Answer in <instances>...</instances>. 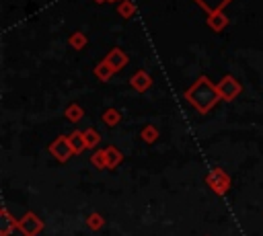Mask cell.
I'll list each match as a JSON object with an SVG mask.
<instances>
[{"label":"cell","instance_id":"1","mask_svg":"<svg viewBox=\"0 0 263 236\" xmlns=\"http://www.w3.org/2000/svg\"><path fill=\"white\" fill-rule=\"evenodd\" d=\"M185 99H187L199 113H208V111L220 101V92H218V88L208 80V76H199V78L185 90Z\"/></svg>","mask_w":263,"mask_h":236},{"label":"cell","instance_id":"2","mask_svg":"<svg viewBox=\"0 0 263 236\" xmlns=\"http://www.w3.org/2000/svg\"><path fill=\"white\" fill-rule=\"evenodd\" d=\"M205 183H208V187L212 189V191H216L218 195H224L228 189H230V176L224 172V168H220V166H216V168H212V172L205 176Z\"/></svg>","mask_w":263,"mask_h":236},{"label":"cell","instance_id":"3","mask_svg":"<svg viewBox=\"0 0 263 236\" xmlns=\"http://www.w3.org/2000/svg\"><path fill=\"white\" fill-rule=\"evenodd\" d=\"M16 228L25 234V236H37L41 230H43V222L37 213L33 211H27L18 222H16Z\"/></svg>","mask_w":263,"mask_h":236},{"label":"cell","instance_id":"4","mask_svg":"<svg viewBox=\"0 0 263 236\" xmlns=\"http://www.w3.org/2000/svg\"><path fill=\"white\" fill-rule=\"evenodd\" d=\"M49 152H51L60 162L70 160V158H72V154H74V150H72V146H70V140H68L66 135H58V137L51 142Z\"/></svg>","mask_w":263,"mask_h":236},{"label":"cell","instance_id":"5","mask_svg":"<svg viewBox=\"0 0 263 236\" xmlns=\"http://www.w3.org/2000/svg\"><path fill=\"white\" fill-rule=\"evenodd\" d=\"M216 88H218V92H220V99H224V101H232V99H236L238 92H240V84L236 82L234 76H224V78L216 84Z\"/></svg>","mask_w":263,"mask_h":236},{"label":"cell","instance_id":"6","mask_svg":"<svg viewBox=\"0 0 263 236\" xmlns=\"http://www.w3.org/2000/svg\"><path fill=\"white\" fill-rule=\"evenodd\" d=\"M105 60H107V62L111 64V68H113L115 72H117V70H121V68H123V66L127 64V55H125V53H123V51H121L119 47H113V49L109 51V55H107Z\"/></svg>","mask_w":263,"mask_h":236},{"label":"cell","instance_id":"7","mask_svg":"<svg viewBox=\"0 0 263 236\" xmlns=\"http://www.w3.org/2000/svg\"><path fill=\"white\" fill-rule=\"evenodd\" d=\"M129 82H132V88H136V90L142 92V90H148V86L152 84V78H150L144 70H140V72H136V74L132 76Z\"/></svg>","mask_w":263,"mask_h":236},{"label":"cell","instance_id":"8","mask_svg":"<svg viewBox=\"0 0 263 236\" xmlns=\"http://www.w3.org/2000/svg\"><path fill=\"white\" fill-rule=\"evenodd\" d=\"M205 12H208V16L210 14H216V12H222V8L230 2V0H195Z\"/></svg>","mask_w":263,"mask_h":236},{"label":"cell","instance_id":"9","mask_svg":"<svg viewBox=\"0 0 263 236\" xmlns=\"http://www.w3.org/2000/svg\"><path fill=\"white\" fill-rule=\"evenodd\" d=\"M68 140H70V146H72V150H74V154H82V150H86V140H84V131H78V129H74L70 135H68Z\"/></svg>","mask_w":263,"mask_h":236},{"label":"cell","instance_id":"10","mask_svg":"<svg viewBox=\"0 0 263 236\" xmlns=\"http://www.w3.org/2000/svg\"><path fill=\"white\" fill-rule=\"evenodd\" d=\"M0 215H2V226H0V236H10V232L16 228V220H12V215H10V211L6 209V207H2V211H0Z\"/></svg>","mask_w":263,"mask_h":236},{"label":"cell","instance_id":"11","mask_svg":"<svg viewBox=\"0 0 263 236\" xmlns=\"http://www.w3.org/2000/svg\"><path fill=\"white\" fill-rule=\"evenodd\" d=\"M105 154H107V168H115V166L121 164V160H123L121 150H117L115 146H107V148H105Z\"/></svg>","mask_w":263,"mask_h":236},{"label":"cell","instance_id":"12","mask_svg":"<svg viewBox=\"0 0 263 236\" xmlns=\"http://www.w3.org/2000/svg\"><path fill=\"white\" fill-rule=\"evenodd\" d=\"M208 25L214 29V31H222L226 25H228V16L224 12H216V14H210L208 16Z\"/></svg>","mask_w":263,"mask_h":236},{"label":"cell","instance_id":"13","mask_svg":"<svg viewBox=\"0 0 263 236\" xmlns=\"http://www.w3.org/2000/svg\"><path fill=\"white\" fill-rule=\"evenodd\" d=\"M113 72H115V70L111 68V64H109L107 60H103V62H101V64L95 68V74H97V78H101L103 82H107V80L113 76Z\"/></svg>","mask_w":263,"mask_h":236},{"label":"cell","instance_id":"14","mask_svg":"<svg viewBox=\"0 0 263 236\" xmlns=\"http://www.w3.org/2000/svg\"><path fill=\"white\" fill-rule=\"evenodd\" d=\"M103 121H105V125L113 127V125H117V123L121 121V113L115 111V109H107V111L103 113Z\"/></svg>","mask_w":263,"mask_h":236},{"label":"cell","instance_id":"15","mask_svg":"<svg viewBox=\"0 0 263 236\" xmlns=\"http://www.w3.org/2000/svg\"><path fill=\"white\" fill-rule=\"evenodd\" d=\"M84 140H86V148H95L101 142V135H99L97 129L88 127V129H84Z\"/></svg>","mask_w":263,"mask_h":236},{"label":"cell","instance_id":"16","mask_svg":"<svg viewBox=\"0 0 263 236\" xmlns=\"http://www.w3.org/2000/svg\"><path fill=\"white\" fill-rule=\"evenodd\" d=\"M142 140L144 142H148V144H152V142H156V137H158V129H156V125H146L144 129H142Z\"/></svg>","mask_w":263,"mask_h":236},{"label":"cell","instance_id":"17","mask_svg":"<svg viewBox=\"0 0 263 236\" xmlns=\"http://www.w3.org/2000/svg\"><path fill=\"white\" fill-rule=\"evenodd\" d=\"M90 162H92V166H97V168H107V154H105V150L92 152Z\"/></svg>","mask_w":263,"mask_h":236},{"label":"cell","instance_id":"18","mask_svg":"<svg viewBox=\"0 0 263 236\" xmlns=\"http://www.w3.org/2000/svg\"><path fill=\"white\" fill-rule=\"evenodd\" d=\"M103 224H105V220H103V215L101 213H90L88 218H86V226L90 228V230H101L103 228Z\"/></svg>","mask_w":263,"mask_h":236},{"label":"cell","instance_id":"19","mask_svg":"<svg viewBox=\"0 0 263 236\" xmlns=\"http://www.w3.org/2000/svg\"><path fill=\"white\" fill-rule=\"evenodd\" d=\"M82 115H84V111H82V109H80L76 103H72V105L66 109V117H68L70 121H78Z\"/></svg>","mask_w":263,"mask_h":236},{"label":"cell","instance_id":"20","mask_svg":"<svg viewBox=\"0 0 263 236\" xmlns=\"http://www.w3.org/2000/svg\"><path fill=\"white\" fill-rule=\"evenodd\" d=\"M134 10H136V6H134L132 0H123V2L119 4V14H121L123 18H129V16L134 14Z\"/></svg>","mask_w":263,"mask_h":236},{"label":"cell","instance_id":"21","mask_svg":"<svg viewBox=\"0 0 263 236\" xmlns=\"http://www.w3.org/2000/svg\"><path fill=\"white\" fill-rule=\"evenodd\" d=\"M70 43H72L74 49H82V47L86 45V37H84L80 31H76V33L70 35Z\"/></svg>","mask_w":263,"mask_h":236},{"label":"cell","instance_id":"22","mask_svg":"<svg viewBox=\"0 0 263 236\" xmlns=\"http://www.w3.org/2000/svg\"><path fill=\"white\" fill-rule=\"evenodd\" d=\"M99 2H107V0H99ZM109 2H113V0H109Z\"/></svg>","mask_w":263,"mask_h":236}]
</instances>
